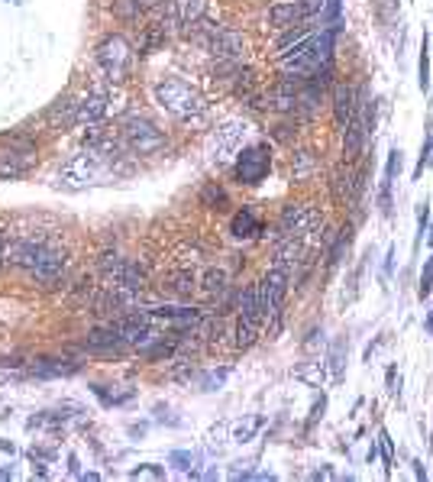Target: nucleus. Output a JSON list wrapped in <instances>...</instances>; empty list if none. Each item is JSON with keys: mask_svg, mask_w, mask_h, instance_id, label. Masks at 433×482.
I'll return each mask as SVG.
<instances>
[{"mask_svg": "<svg viewBox=\"0 0 433 482\" xmlns=\"http://www.w3.org/2000/svg\"><path fill=\"white\" fill-rule=\"evenodd\" d=\"M297 262H301V243H297V237H288L275 249V269H285V272H288Z\"/></svg>", "mask_w": 433, "mask_h": 482, "instance_id": "obj_18", "label": "nucleus"}, {"mask_svg": "<svg viewBox=\"0 0 433 482\" xmlns=\"http://www.w3.org/2000/svg\"><path fill=\"white\" fill-rule=\"evenodd\" d=\"M4 256H7V240H4V233H0V262H4Z\"/></svg>", "mask_w": 433, "mask_h": 482, "instance_id": "obj_47", "label": "nucleus"}, {"mask_svg": "<svg viewBox=\"0 0 433 482\" xmlns=\"http://www.w3.org/2000/svg\"><path fill=\"white\" fill-rule=\"evenodd\" d=\"M139 476H153V479H162V476H165V469H159V466H153V463H146V466H139V469H133V479H139Z\"/></svg>", "mask_w": 433, "mask_h": 482, "instance_id": "obj_40", "label": "nucleus"}, {"mask_svg": "<svg viewBox=\"0 0 433 482\" xmlns=\"http://www.w3.org/2000/svg\"><path fill=\"white\" fill-rule=\"evenodd\" d=\"M301 16H304L301 0H278V4H272V7H268V23L278 26V30L301 23Z\"/></svg>", "mask_w": 433, "mask_h": 482, "instance_id": "obj_13", "label": "nucleus"}, {"mask_svg": "<svg viewBox=\"0 0 433 482\" xmlns=\"http://www.w3.org/2000/svg\"><path fill=\"white\" fill-rule=\"evenodd\" d=\"M285 295H288V272L285 269H268L266 278L259 282V298H262V314L266 321L272 317V330H278V317H281V305H285Z\"/></svg>", "mask_w": 433, "mask_h": 482, "instance_id": "obj_2", "label": "nucleus"}, {"mask_svg": "<svg viewBox=\"0 0 433 482\" xmlns=\"http://www.w3.org/2000/svg\"><path fill=\"white\" fill-rule=\"evenodd\" d=\"M139 4H143L146 10H149V7H159V0H139Z\"/></svg>", "mask_w": 433, "mask_h": 482, "instance_id": "obj_48", "label": "nucleus"}, {"mask_svg": "<svg viewBox=\"0 0 433 482\" xmlns=\"http://www.w3.org/2000/svg\"><path fill=\"white\" fill-rule=\"evenodd\" d=\"M97 175V159L94 155H78V162H71L69 169H65V178H71V182H91V178Z\"/></svg>", "mask_w": 433, "mask_h": 482, "instance_id": "obj_19", "label": "nucleus"}, {"mask_svg": "<svg viewBox=\"0 0 433 482\" xmlns=\"http://www.w3.org/2000/svg\"><path fill=\"white\" fill-rule=\"evenodd\" d=\"M333 117H336V127L346 130L356 117V91L350 85H336L333 88Z\"/></svg>", "mask_w": 433, "mask_h": 482, "instance_id": "obj_11", "label": "nucleus"}, {"mask_svg": "<svg viewBox=\"0 0 433 482\" xmlns=\"http://www.w3.org/2000/svg\"><path fill=\"white\" fill-rule=\"evenodd\" d=\"M430 246H433V230H430Z\"/></svg>", "mask_w": 433, "mask_h": 482, "instance_id": "obj_49", "label": "nucleus"}, {"mask_svg": "<svg viewBox=\"0 0 433 482\" xmlns=\"http://www.w3.org/2000/svg\"><path fill=\"white\" fill-rule=\"evenodd\" d=\"M343 350H346V340H336L333 350H330V372H333V379L343 375Z\"/></svg>", "mask_w": 433, "mask_h": 482, "instance_id": "obj_37", "label": "nucleus"}, {"mask_svg": "<svg viewBox=\"0 0 433 482\" xmlns=\"http://www.w3.org/2000/svg\"><path fill=\"white\" fill-rule=\"evenodd\" d=\"M230 230H233V237L246 240V237H256L259 230H262V223H259V217H256V211H252V207H243V211L233 217Z\"/></svg>", "mask_w": 433, "mask_h": 482, "instance_id": "obj_16", "label": "nucleus"}, {"mask_svg": "<svg viewBox=\"0 0 433 482\" xmlns=\"http://www.w3.org/2000/svg\"><path fill=\"white\" fill-rule=\"evenodd\" d=\"M172 466H178V469H191V453L175 450V453H172Z\"/></svg>", "mask_w": 433, "mask_h": 482, "instance_id": "obj_42", "label": "nucleus"}, {"mask_svg": "<svg viewBox=\"0 0 433 482\" xmlns=\"http://www.w3.org/2000/svg\"><path fill=\"white\" fill-rule=\"evenodd\" d=\"M42 249H46V243H39V240H16V243L7 246L4 262H10L16 269H32L39 262V256H42Z\"/></svg>", "mask_w": 433, "mask_h": 482, "instance_id": "obj_9", "label": "nucleus"}, {"mask_svg": "<svg viewBox=\"0 0 433 482\" xmlns=\"http://www.w3.org/2000/svg\"><path fill=\"white\" fill-rule=\"evenodd\" d=\"M165 291H172L175 298H188L191 291H194V276L191 272H172L165 278Z\"/></svg>", "mask_w": 433, "mask_h": 482, "instance_id": "obj_23", "label": "nucleus"}, {"mask_svg": "<svg viewBox=\"0 0 433 482\" xmlns=\"http://www.w3.org/2000/svg\"><path fill=\"white\" fill-rule=\"evenodd\" d=\"M424 330H427V334H433V305H430V311H427V321H424Z\"/></svg>", "mask_w": 433, "mask_h": 482, "instance_id": "obj_46", "label": "nucleus"}, {"mask_svg": "<svg viewBox=\"0 0 433 482\" xmlns=\"http://www.w3.org/2000/svg\"><path fill=\"white\" fill-rule=\"evenodd\" d=\"M155 98H159V104L168 110V114L175 117H194L201 114V98L198 91L191 85H184V81H178V78H165V81H159L155 85Z\"/></svg>", "mask_w": 433, "mask_h": 482, "instance_id": "obj_1", "label": "nucleus"}, {"mask_svg": "<svg viewBox=\"0 0 433 482\" xmlns=\"http://www.w3.org/2000/svg\"><path fill=\"white\" fill-rule=\"evenodd\" d=\"M427 223H430V201H420L417 204V237H414V249H420V243H424Z\"/></svg>", "mask_w": 433, "mask_h": 482, "instance_id": "obj_33", "label": "nucleus"}, {"mask_svg": "<svg viewBox=\"0 0 433 482\" xmlns=\"http://www.w3.org/2000/svg\"><path fill=\"white\" fill-rule=\"evenodd\" d=\"M243 123L239 120H230V123H223L220 130L213 133V139H210V146H213V159L217 162H223V159H230V155L239 149V143H243Z\"/></svg>", "mask_w": 433, "mask_h": 482, "instance_id": "obj_8", "label": "nucleus"}, {"mask_svg": "<svg viewBox=\"0 0 433 482\" xmlns=\"http://www.w3.org/2000/svg\"><path fill=\"white\" fill-rule=\"evenodd\" d=\"M227 282H230L227 269H207L204 276H201V291H204L207 298H213V295H220L227 288Z\"/></svg>", "mask_w": 433, "mask_h": 482, "instance_id": "obj_20", "label": "nucleus"}, {"mask_svg": "<svg viewBox=\"0 0 433 482\" xmlns=\"http://www.w3.org/2000/svg\"><path fill=\"white\" fill-rule=\"evenodd\" d=\"M398 172H401V149H391V153H388V162H385V182H381V188H391Z\"/></svg>", "mask_w": 433, "mask_h": 482, "instance_id": "obj_32", "label": "nucleus"}, {"mask_svg": "<svg viewBox=\"0 0 433 482\" xmlns=\"http://www.w3.org/2000/svg\"><path fill=\"white\" fill-rule=\"evenodd\" d=\"M324 4H327V0H301V10H304V16H311V13H320Z\"/></svg>", "mask_w": 433, "mask_h": 482, "instance_id": "obj_43", "label": "nucleus"}, {"mask_svg": "<svg viewBox=\"0 0 433 482\" xmlns=\"http://www.w3.org/2000/svg\"><path fill=\"white\" fill-rule=\"evenodd\" d=\"M259 107L275 110V114H288V110L297 107V88L291 85V81H278L275 88H268V94L262 98Z\"/></svg>", "mask_w": 433, "mask_h": 482, "instance_id": "obj_10", "label": "nucleus"}, {"mask_svg": "<svg viewBox=\"0 0 433 482\" xmlns=\"http://www.w3.org/2000/svg\"><path fill=\"white\" fill-rule=\"evenodd\" d=\"M268 165H272V155H268V146L259 143L243 149V155L236 159V178L243 184H259L268 175Z\"/></svg>", "mask_w": 433, "mask_h": 482, "instance_id": "obj_5", "label": "nucleus"}, {"mask_svg": "<svg viewBox=\"0 0 433 482\" xmlns=\"http://www.w3.org/2000/svg\"><path fill=\"white\" fill-rule=\"evenodd\" d=\"M153 317L172 321L175 327H194V324L201 321V311H194V307H178V305H159V307H153Z\"/></svg>", "mask_w": 433, "mask_h": 482, "instance_id": "obj_15", "label": "nucleus"}, {"mask_svg": "<svg viewBox=\"0 0 433 482\" xmlns=\"http://www.w3.org/2000/svg\"><path fill=\"white\" fill-rule=\"evenodd\" d=\"M320 223H324V217H320L317 207L288 204V207H281V217H278V240L304 237V233H311V230L320 227Z\"/></svg>", "mask_w": 433, "mask_h": 482, "instance_id": "obj_3", "label": "nucleus"}, {"mask_svg": "<svg viewBox=\"0 0 433 482\" xmlns=\"http://www.w3.org/2000/svg\"><path fill=\"white\" fill-rule=\"evenodd\" d=\"M417 85H420V91H427V88H430V49H427V39H424V46H420V61H417Z\"/></svg>", "mask_w": 433, "mask_h": 482, "instance_id": "obj_29", "label": "nucleus"}, {"mask_svg": "<svg viewBox=\"0 0 433 482\" xmlns=\"http://www.w3.org/2000/svg\"><path fill=\"white\" fill-rule=\"evenodd\" d=\"M379 453H381V463H385V473H391V463H395V444H391V437H388L385 428L379 430Z\"/></svg>", "mask_w": 433, "mask_h": 482, "instance_id": "obj_30", "label": "nucleus"}, {"mask_svg": "<svg viewBox=\"0 0 433 482\" xmlns=\"http://www.w3.org/2000/svg\"><path fill=\"white\" fill-rule=\"evenodd\" d=\"M239 81H236V94H252V88H256V75L252 71H239Z\"/></svg>", "mask_w": 433, "mask_h": 482, "instance_id": "obj_38", "label": "nucleus"}, {"mask_svg": "<svg viewBox=\"0 0 433 482\" xmlns=\"http://www.w3.org/2000/svg\"><path fill=\"white\" fill-rule=\"evenodd\" d=\"M243 33H233V30H220V36L210 42V52L217 55L220 61H236L243 55Z\"/></svg>", "mask_w": 433, "mask_h": 482, "instance_id": "obj_12", "label": "nucleus"}, {"mask_svg": "<svg viewBox=\"0 0 433 482\" xmlns=\"http://www.w3.org/2000/svg\"><path fill=\"white\" fill-rule=\"evenodd\" d=\"M307 33H311V30H307V26H301V23H297L295 30H288V33H285V36L278 39V49H281V52H288V49H291V42H295V46H297L301 39H307Z\"/></svg>", "mask_w": 433, "mask_h": 482, "instance_id": "obj_35", "label": "nucleus"}, {"mask_svg": "<svg viewBox=\"0 0 433 482\" xmlns=\"http://www.w3.org/2000/svg\"><path fill=\"white\" fill-rule=\"evenodd\" d=\"M78 120V104L75 100H59V104H52V110H49V123H55V127H69V123Z\"/></svg>", "mask_w": 433, "mask_h": 482, "instance_id": "obj_21", "label": "nucleus"}, {"mask_svg": "<svg viewBox=\"0 0 433 482\" xmlns=\"http://www.w3.org/2000/svg\"><path fill=\"white\" fill-rule=\"evenodd\" d=\"M97 61L104 65V71L114 78V81H120V78L126 75L129 61H133V52H129L126 39H123V36H110L104 46L97 49Z\"/></svg>", "mask_w": 433, "mask_h": 482, "instance_id": "obj_6", "label": "nucleus"}, {"mask_svg": "<svg viewBox=\"0 0 433 482\" xmlns=\"http://www.w3.org/2000/svg\"><path fill=\"white\" fill-rule=\"evenodd\" d=\"M201 204L204 207H217V204H227V192H223L217 182L204 184V192H201Z\"/></svg>", "mask_w": 433, "mask_h": 482, "instance_id": "obj_28", "label": "nucleus"}, {"mask_svg": "<svg viewBox=\"0 0 433 482\" xmlns=\"http://www.w3.org/2000/svg\"><path fill=\"white\" fill-rule=\"evenodd\" d=\"M324 408H327V398L320 395V401L314 405V414H311V424H317V418H324Z\"/></svg>", "mask_w": 433, "mask_h": 482, "instance_id": "obj_44", "label": "nucleus"}, {"mask_svg": "<svg viewBox=\"0 0 433 482\" xmlns=\"http://www.w3.org/2000/svg\"><path fill=\"white\" fill-rule=\"evenodd\" d=\"M346 136H343V155H346V162H356L359 155H362L365 143H369V136H365V127L359 117H352V123L346 127Z\"/></svg>", "mask_w": 433, "mask_h": 482, "instance_id": "obj_14", "label": "nucleus"}, {"mask_svg": "<svg viewBox=\"0 0 433 482\" xmlns=\"http://www.w3.org/2000/svg\"><path fill=\"white\" fill-rule=\"evenodd\" d=\"M107 114V100L104 98H88L78 104V123H94Z\"/></svg>", "mask_w": 433, "mask_h": 482, "instance_id": "obj_22", "label": "nucleus"}, {"mask_svg": "<svg viewBox=\"0 0 433 482\" xmlns=\"http://www.w3.org/2000/svg\"><path fill=\"white\" fill-rule=\"evenodd\" d=\"M430 291H433V256L424 262V272H420V285H417V298H430Z\"/></svg>", "mask_w": 433, "mask_h": 482, "instance_id": "obj_34", "label": "nucleus"}, {"mask_svg": "<svg viewBox=\"0 0 433 482\" xmlns=\"http://www.w3.org/2000/svg\"><path fill=\"white\" fill-rule=\"evenodd\" d=\"M117 343H123L117 324H110V327H94L91 334H88V346H91V350H114Z\"/></svg>", "mask_w": 433, "mask_h": 482, "instance_id": "obj_17", "label": "nucleus"}, {"mask_svg": "<svg viewBox=\"0 0 433 482\" xmlns=\"http://www.w3.org/2000/svg\"><path fill=\"white\" fill-rule=\"evenodd\" d=\"M317 169V159H314V153H307V149H301V153H295V159H291V175H295V182H304L311 172Z\"/></svg>", "mask_w": 433, "mask_h": 482, "instance_id": "obj_25", "label": "nucleus"}, {"mask_svg": "<svg viewBox=\"0 0 433 482\" xmlns=\"http://www.w3.org/2000/svg\"><path fill=\"white\" fill-rule=\"evenodd\" d=\"M391 269H395V249H388V256H385V278L391 276Z\"/></svg>", "mask_w": 433, "mask_h": 482, "instance_id": "obj_45", "label": "nucleus"}, {"mask_svg": "<svg viewBox=\"0 0 433 482\" xmlns=\"http://www.w3.org/2000/svg\"><path fill=\"white\" fill-rule=\"evenodd\" d=\"M26 169H30V162H16V155L0 159V178H20L26 175Z\"/></svg>", "mask_w": 433, "mask_h": 482, "instance_id": "obj_31", "label": "nucleus"}, {"mask_svg": "<svg viewBox=\"0 0 433 482\" xmlns=\"http://www.w3.org/2000/svg\"><path fill=\"white\" fill-rule=\"evenodd\" d=\"M324 20L330 26H340V0H327L324 4Z\"/></svg>", "mask_w": 433, "mask_h": 482, "instance_id": "obj_39", "label": "nucleus"}, {"mask_svg": "<svg viewBox=\"0 0 433 482\" xmlns=\"http://www.w3.org/2000/svg\"><path fill=\"white\" fill-rule=\"evenodd\" d=\"M117 16H123V20H136L139 13H143V4H139V0H117Z\"/></svg>", "mask_w": 433, "mask_h": 482, "instance_id": "obj_36", "label": "nucleus"}, {"mask_svg": "<svg viewBox=\"0 0 433 482\" xmlns=\"http://www.w3.org/2000/svg\"><path fill=\"white\" fill-rule=\"evenodd\" d=\"M350 243H352V227L346 223V227L340 230V237H336V243L330 246V256H327V266L330 269H336L343 262V249H350Z\"/></svg>", "mask_w": 433, "mask_h": 482, "instance_id": "obj_26", "label": "nucleus"}, {"mask_svg": "<svg viewBox=\"0 0 433 482\" xmlns=\"http://www.w3.org/2000/svg\"><path fill=\"white\" fill-rule=\"evenodd\" d=\"M259 330H262V324H259V321L239 317V321H236V346H239V350L252 346V343H256V337H259Z\"/></svg>", "mask_w": 433, "mask_h": 482, "instance_id": "obj_24", "label": "nucleus"}, {"mask_svg": "<svg viewBox=\"0 0 433 482\" xmlns=\"http://www.w3.org/2000/svg\"><path fill=\"white\" fill-rule=\"evenodd\" d=\"M433 162V127L427 123V133H424V143H420V159H417V169H414V178L424 175V169Z\"/></svg>", "mask_w": 433, "mask_h": 482, "instance_id": "obj_27", "label": "nucleus"}, {"mask_svg": "<svg viewBox=\"0 0 433 482\" xmlns=\"http://www.w3.org/2000/svg\"><path fill=\"white\" fill-rule=\"evenodd\" d=\"M123 136L129 139V146H133L139 155H149V153H155V149H162V146H165L162 130H155L149 120H129L126 130H123Z\"/></svg>", "mask_w": 433, "mask_h": 482, "instance_id": "obj_7", "label": "nucleus"}, {"mask_svg": "<svg viewBox=\"0 0 433 482\" xmlns=\"http://www.w3.org/2000/svg\"><path fill=\"white\" fill-rule=\"evenodd\" d=\"M30 272L42 288H55V285L65 278V272H69V253L59 249V246H46L42 256H39V262L30 269Z\"/></svg>", "mask_w": 433, "mask_h": 482, "instance_id": "obj_4", "label": "nucleus"}, {"mask_svg": "<svg viewBox=\"0 0 433 482\" xmlns=\"http://www.w3.org/2000/svg\"><path fill=\"white\" fill-rule=\"evenodd\" d=\"M227 375H230V369H220V372H210V375L204 379V389H207V392H213L217 385H223V379H227Z\"/></svg>", "mask_w": 433, "mask_h": 482, "instance_id": "obj_41", "label": "nucleus"}]
</instances>
